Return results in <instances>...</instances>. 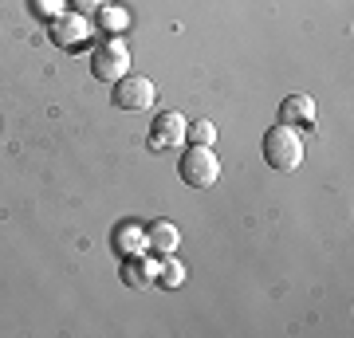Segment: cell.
<instances>
[{
	"label": "cell",
	"instance_id": "277c9868",
	"mask_svg": "<svg viewBox=\"0 0 354 338\" xmlns=\"http://www.w3.org/2000/svg\"><path fill=\"white\" fill-rule=\"evenodd\" d=\"M111 87H114L111 102L118 106V111H150L153 99H158V87H153V79L134 75V71H127V75L118 79V83H111Z\"/></svg>",
	"mask_w": 354,
	"mask_h": 338
},
{
	"label": "cell",
	"instance_id": "9a60e30c",
	"mask_svg": "<svg viewBox=\"0 0 354 338\" xmlns=\"http://www.w3.org/2000/svg\"><path fill=\"white\" fill-rule=\"evenodd\" d=\"M64 4H67V0H36V8H39V12H48V16H59V12H64Z\"/></svg>",
	"mask_w": 354,
	"mask_h": 338
},
{
	"label": "cell",
	"instance_id": "9c48e42d",
	"mask_svg": "<svg viewBox=\"0 0 354 338\" xmlns=\"http://www.w3.org/2000/svg\"><path fill=\"white\" fill-rule=\"evenodd\" d=\"M177 244H181V232L174 220H153L146 228V252H153V256H169V252H177Z\"/></svg>",
	"mask_w": 354,
	"mask_h": 338
},
{
	"label": "cell",
	"instance_id": "5b68a950",
	"mask_svg": "<svg viewBox=\"0 0 354 338\" xmlns=\"http://www.w3.org/2000/svg\"><path fill=\"white\" fill-rule=\"evenodd\" d=\"M150 126L153 130H150V138H146L150 150H177V146L185 142V126L189 122H185L177 111H165V114H158Z\"/></svg>",
	"mask_w": 354,
	"mask_h": 338
},
{
	"label": "cell",
	"instance_id": "30bf717a",
	"mask_svg": "<svg viewBox=\"0 0 354 338\" xmlns=\"http://www.w3.org/2000/svg\"><path fill=\"white\" fill-rule=\"evenodd\" d=\"M111 244H114V252L127 260V256H138V252H146V228H138V225H118L111 232Z\"/></svg>",
	"mask_w": 354,
	"mask_h": 338
},
{
	"label": "cell",
	"instance_id": "52a82bcc",
	"mask_svg": "<svg viewBox=\"0 0 354 338\" xmlns=\"http://www.w3.org/2000/svg\"><path fill=\"white\" fill-rule=\"evenodd\" d=\"M158 267H162V256H146V252H138V256H127L122 260V283L134 291H146L158 283Z\"/></svg>",
	"mask_w": 354,
	"mask_h": 338
},
{
	"label": "cell",
	"instance_id": "4fadbf2b",
	"mask_svg": "<svg viewBox=\"0 0 354 338\" xmlns=\"http://www.w3.org/2000/svg\"><path fill=\"white\" fill-rule=\"evenodd\" d=\"M185 138H189V146H213L216 142V126L209 122V118H197V122L185 126Z\"/></svg>",
	"mask_w": 354,
	"mask_h": 338
},
{
	"label": "cell",
	"instance_id": "8992f818",
	"mask_svg": "<svg viewBox=\"0 0 354 338\" xmlns=\"http://www.w3.org/2000/svg\"><path fill=\"white\" fill-rule=\"evenodd\" d=\"M48 24H51V39L59 48H79V44L91 39V20L83 12H59V16H51Z\"/></svg>",
	"mask_w": 354,
	"mask_h": 338
},
{
	"label": "cell",
	"instance_id": "ba28073f",
	"mask_svg": "<svg viewBox=\"0 0 354 338\" xmlns=\"http://www.w3.org/2000/svg\"><path fill=\"white\" fill-rule=\"evenodd\" d=\"M279 122L291 126V130H315V122H319L315 99L311 95H288L279 102Z\"/></svg>",
	"mask_w": 354,
	"mask_h": 338
},
{
	"label": "cell",
	"instance_id": "3957f363",
	"mask_svg": "<svg viewBox=\"0 0 354 338\" xmlns=\"http://www.w3.org/2000/svg\"><path fill=\"white\" fill-rule=\"evenodd\" d=\"M130 71V48L122 36H106L91 51V75L99 83H118Z\"/></svg>",
	"mask_w": 354,
	"mask_h": 338
},
{
	"label": "cell",
	"instance_id": "7c38bea8",
	"mask_svg": "<svg viewBox=\"0 0 354 338\" xmlns=\"http://www.w3.org/2000/svg\"><path fill=\"white\" fill-rule=\"evenodd\" d=\"M158 283H162L165 291H174V288H181V283H185V263L177 260L174 252H169V256H162V267H158Z\"/></svg>",
	"mask_w": 354,
	"mask_h": 338
},
{
	"label": "cell",
	"instance_id": "5bb4252c",
	"mask_svg": "<svg viewBox=\"0 0 354 338\" xmlns=\"http://www.w3.org/2000/svg\"><path fill=\"white\" fill-rule=\"evenodd\" d=\"M111 0H67V8L71 12H83V16H95L99 8H106Z\"/></svg>",
	"mask_w": 354,
	"mask_h": 338
},
{
	"label": "cell",
	"instance_id": "6da1fadb",
	"mask_svg": "<svg viewBox=\"0 0 354 338\" xmlns=\"http://www.w3.org/2000/svg\"><path fill=\"white\" fill-rule=\"evenodd\" d=\"M264 162L276 169V173H291V169H299L304 162V138H299V130H291V126H272L264 134Z\"/></svg>",
	"mask_w": 354,
	"mask_h": 338
},
{
	"label": "cell",
	"instance_id": "8fae6325",
	"mask_svg": "<svg viewBox=\"0 0 354 338\" xmlns=\"http://www.w3.org/2000/svg\"><path fill=\"white\" fill-rule=\"evenodd\" d=\"M95 20H99V28L106 32V36H122V32L130 28V12H127V8H118V4L99 8V12H95Z\"/></svg>",
	"mask_w": 354,
	"mask_h": 338
},
{
	"label": "cell",
	"instance_id": "7a4b0ae2",
	"mask_svg": "<svg viewBox=\"0 0 354 338\" xmlns=\"http://www.w3.org/2000/svg\"><path fill=\"white\" fill-rule=\"evenodd\" d=\"M177 173L189 189H213L221 181V158L213 153V146H189L177 162Z\"/></svg>",
	"mask_w": 354,
	"mask_h": 338
}]
</instances>
